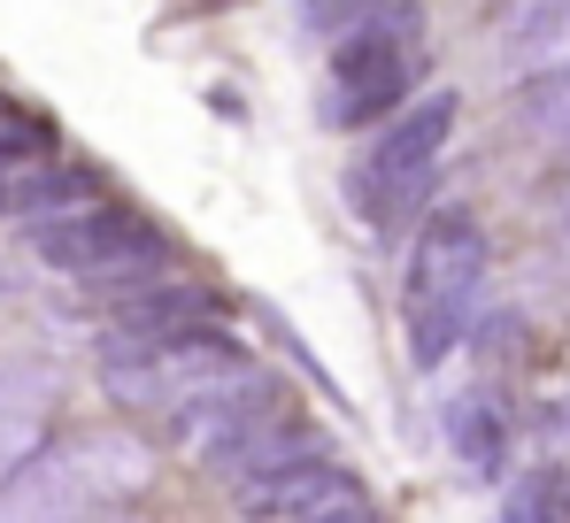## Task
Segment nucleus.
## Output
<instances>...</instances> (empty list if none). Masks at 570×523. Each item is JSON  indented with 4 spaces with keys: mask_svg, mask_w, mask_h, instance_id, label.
Returning <instances> with one entry per match:
<instances>
[{
    "mask_svg": "<svg viewBox=\"0 0 570 523\" xmlns=\"http://www.w3.org/2000/svg\"><path fill=\"white\" fill-rule=\"evenodd\" d=\"M478 285H485V231H478L471 208H440L416 231L409 285H401L416 369H440L455 354V339H463V324H471V308H478Z\"/></svg>",
    "mask_w": 570,
    "mask_h": 523,
    "instance_id": "f257e3e1",
    "label": "nucleus"
},
{
    "mask_svg": "<svg viewBox=\"0 0 570 523\" xmlns=\"http://www.w3.org/2000/svg\"><path fill=\"white\" fill-rule=\"evenodd\" d=\"M416 78V16L409 8H363V23L332 47L324 62V124L332 131H363V124H393Z\"/></svg>",
    "mask_w": 570,
    "mask_h": 523,
    "instance_id": "f03ea898",
    "label": "nucleus"
},
{
    "mask_svg": "<svg viewBox=\"0 0 570 523\" xmlns=\"http://www.w3.org/2000/svg\"><path fill=\"white\" fill-rule=\"evenodd\" d=\"M448 139H455V92L409 100L393 124H379V139L363 147V162L347 170V208H355L363 224H401V216L424 200V185L440 177Z\"/></svg>",
    "mask_w": 570,
    "mask_h": 523,
    "instance_id": "7ed1b4c3",
    "label": "nucleus"
},
{
    "mask_svg": "<svg viewBox=\"0 0 570 523\" xmlns=\"http://www.w3.org/2000/svg\"><path fill=\"white\" fill-rule=\"evenodd\" d=\"M31 255L62 277H86V285H139L155 262H163V231L139 216V208H70V216H47L31 224Z\"/></svg>",
    "mask_w": 570,
    "mask_h": 523,
    "instance_id": "20e7f679",
    "label": "nucleus"
},
{
    "mask_svg": "<svg viewBox=\"0 0 570 523\" xmlns=\"http://www.w3.org/2000/svg\"><path fill=\"white\" fill-rule=\"evenodd\" d=\"M239 369H255L239 339L193 332V339H170V347H155V354H139V362H124V369H108V393L131 401V408L178 416L193 393H208V385H224V377H239Z\"/></svg>",
    "mask_w": 570,
    "mask_h": 523,
    "instance_id": "39448f33",
    "label": "nucleus"
},
{
    "mask_svg": "<svg viewBox=\"0 0 570 523\" xmlns=\"http://www.w3.org/2000/svg\"><path fill=\"white\" fill-rule=\"evenodd\" d=\"M193 332H216V293H208V285H139V293L116 308L100 354H108V369H124V362L170 347V339H193Z\"/></svg>",
    "mask_w": 570,
    "mask_h": 523,
    "instance_id": "423d86ee",
    "label": "nucleus"
},
{
    "mask_svg": "<svg viewBox=\"0 0 570 523\" xmlns=\"http://www.w3.org/2000/svg\"><path fill=\"white\" fill-rule=\"evenodd\" d=\"M232 501H239V516L308 523V516H332V509H355V470L332 462V454H308V462H285V470H271V477L239 485Z\"/></svg>",
    "mask_w": 570,
    "mask_h": 523,
    "instance_id": "0eeeda50",
    "label": "nucleus"
},
{
    "mask_svg": "<svg viewBox=\"0 0 570 523\" xmlns=\"http://www.w3.org/2000/svg\"><path fill=\"white\" fill-rule=\"evenodd\" d=\"M448 446L471 462V470H501V446H509V416L493 393H463L448 401Z\"/></svg>",
    "mask_w": 570,
    "mask_h": 523,
    "instance_id": "6e6552de",
    "label": "nucleus"
},
{
    "mask_svg": "<svg viewBox=\"0 0 570 523\" xmlns=\"http://www.w3.org/2000/svg\"><path fill=\"white\" fill-rule=\"evenodd\" d=\"M517 116H524V131H532V139L570 147V62H563V70L524 78V86H517Z\"/></svg>",
    "mask_w": 570,
    "mask_h": 523,
    "instance_id": "1a4fd4ad",
    "label": "nucleus"
},
{
    "mask_svg": "<svg viewBox=\"0 0 570 523\" xmlns=\"http://www.w3.org/2000/svg\"><path fill=\"white\" fill-rule=\"evenodd\" d=\"M47 155H55V131H47V116H31V108L0 100V170H39Z\"/></svg>",
    "mask_w": 570,
    "mask_h": 523,
    "instance_id": "9d476101",
    "label": "nucleus"
},
{
    "mask_svg": "<svg viewBox=\"0 0 570 523\" xmlns=\"http://www.w3.org/2000/svg\"><path fill=\"white\" fill-rule=\"evenodd\" d=\"M501 523H556V477H548V470L517 477V485L501 493Z\"/></svg>",
    "mask_w": 570,
    "mask_h": 523,
    "instance_id": "9b49d317",
    "label": "nucleus"
},
{
    "mask_svg": "<svg viewBox=\"0 0 570 523\" xmlns=\"http://www.w3.org/2000/svg\"><path fill=\"white\" fill-rule=\"evenodd\" d=\"M31 454H39V416H0V501L16 493Z\"/></svg>",
    "mask_w": 570,
    "mask_h": 523,
    "instance_id": "f8f14e48",
    "label": "nucleus"
},
{
    "mask_svg": "<svg viewBox=\"0 0 570 523\" xmlns=\"http://www.w3.org/2000/svg\"><path fill=\"white\" fill-rule=\"evenodd\" d=\"M308 523H385V516H371V509L355 501V509H332V516H308Z\"/></svg>",
    "mask_w": 570,
    "mask_h": 523,
    "instance_id": "ddd939ff",
    "label": "nucleus"
}]
</instances>
